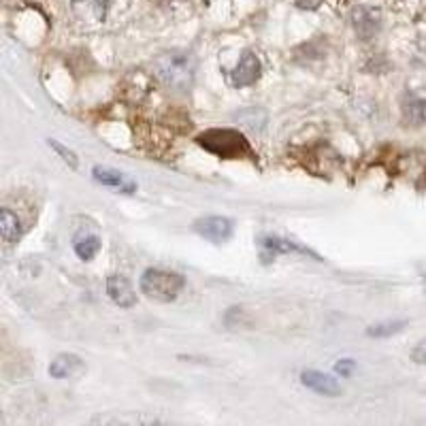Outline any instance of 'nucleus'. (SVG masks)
Returning <instances> with one entry per match:
<instances>
[{
    "label": "nucleus",
    "instance_id": "1",
    "mask_svg": "<svg viewBox=\"0 0 426 426\" xmlns=\"http://www.w3.org/2000/svg\"><path fill=\"white\" fill-rule=\"evenodd\" d=\"M196 68L198 62L194 54L186 49H171L154 60V73L164 86L173 90H188L194 84Z\"/></svg>",
    "mask_w": 426,
    "mask_h": 426
},
{
    "label": "nucleus",
    "instance_id": "2",
    "mask_svg": "<svg viewBox=\"0 0 426 426\" xmlns=\"http://www.w3.org/2000/svg\"><path fill=\"white\" fill-rule=\"evenodd\" d=\"M196 143L205 152L218 156V158H224V160L252 158L254 156V150L250 145V141H247L235 128H209V130H203L196 136Z\"/></svg>",
    "mask_w": 426,
    "mask_h": 426
},
{
    "label": "nucleus",
    "instance_id": "3",
    "mask_svg": "<svg viewBox=\"0 0 426 426\" xmlns=\"http://www.w3.org/2000/svg\"><path fill=\"white\" fill-rule=\"evenodd\" d=\"M139 288L148 299H154L160 303H171L186 288V279L180 273H173V271L148 269L143 275H141Z\"/></svg>",
    "mask_w": 426,
    "mask_h": 426
},
{
    "label": "nucleus",
    "instance_id": "4",
    "mask_svg": "<svg viewBox=\"0 0 426 426\" xmlns=\"http://www.w3.org/2000/svg\"><path fill=\"white\" fill-rule=\"evenodd\" d=\"M194 230L211 243H222L232 237L235 222L224 216H205L194 222Z\"/></svg>",
    "mask_w": 426,
    "mask_h": 426
},
{
    "label": "nucleus",
    "instance_id": "5",
    "mask_svg": "<svg viewBox=\"0 0 426 426\" xmlns=\"http://www.w3.org/2000/svg\"><path fill=\"white\" fill-rule=\"evenodd\" d=\"M258 250H260L262 262H269V260H273L279 254H309L315 260H320L313 252H309V250H305V247L297 245L294 241L281 239V237H275V235H262L258 239Z\"/></svg>",
    "mask_w": 426,
    "mask_h": 426
},
{
    "label": "nucleus",
    "instance_id": "6",
    "mask_svg": "<svg viewBox=\"0 0 426 426\" xmlns=\"http://www.w3.org/2000/svg\"><path fill=\"white\" fill-rule=\"evenodd\" d=\"M262 75V64L258 60L256 54L252 52H245L241 62L237 64V68L232 70V86L235 88H245V86H252L260 79Z\"/></svg>",
    "mask_w": 426,
    "mask_h": 426
},
{
    "label": "nucleus",
    "instance_id": "7",
    "mask_svg": "<svg viewBox=\"0 0 426 426\" xmlns=\"http://www.w3.org/2000/svg\"><path fill=\"white\" fill-rule=\"evenodd\" d=\"M352 24H354V30H356L358 39L363 41H369L373 39L375 34L379 32V26H381V19H379V13L371 7H356L352 13Z\"/></svg>",
    "mask_w": 426,
    "mask_h": 426
},
{
    "label": "nucleus",
    "instance_id": "8",
    "mask_svg": "<svg viewBox=\"0 0 426 426\" xmlns=\"http://www.w3.org/2000/svg\"><path fill=\"white\" fill-rule=\"evenodd\" d=\"M106 292H109V299L122 309H130L136 303L132 283L124 275H111L106 279Z\"/></svg>",
    "mask_w": 426,
    "mask_h": 426
},
{
    "label": "nucleus",
    "instance_id": "9",
    "mask_svg": "<svg viewBox=\"0 0 426 426\" xmlns=\"http://www.w3.org/2000/svg\"><path fill=\"white\" fill-rule=\"evenodd\" d=\"M301 381H303L309 390L317 393V395H324V397H337V395H341V386H339V381H337L335 377L322 373V371H313V369L303 371Z\"/></svg>",
    "mask_w": 426,
    "mask_h": 426
},
{
    "label": "nucleus",
    "instance_id": "10",
    "mask_svg": "<svg viewBox=\"0 0 426 426\" xmlns=\"http://www.w3.org/2000/svg\"><path fill=\"white\" fill-rule=\"evenodd\" d=\"M94 180L100 182L102 186L106 188H116L120 192H128L132 194L136 190V184H132L128 177L120 171H113V168H104V166H94Z\"/></svg>",
    "mask_w": 426,
    "mask_h": 426
},
{
    "label": "nucleus",
    "instance_id": "11",
    "mask_svg": "<svg viewBox=\"0 0 426 426\" xmlns=\"http://www.w3.org/2000/svg\"><path fill=\"white\" fill-rule=\"evenodd\" d=\"M403 122L409 126H424L426 124V98L418 94H407L403 104Z\"/></svg>",
    "mask_w": 426,
    "mask_h": 426
},
{
    "label": "nucleus",
    "instance_id": "12",
    "mask_svg": "<svg viewBox=\"0 0 426 426\" xmlns=\"http://www.w3.org/2000/svg\"><path fill=\"white\" fill-rule=\"evenodd\" d=\"M81 369H84V361L79 356H75V354H60L49 365V375L56 379H64L79 373Z\"/></svg>",
    "mask_w": 426,
    "mask_h": 426
},
{
    "label": "nucleus",
    "instance_id": "13",
    "mask_svg": "<svg viewBox=\"0 0 426 426\" xmlns=\"http://www.w3.org/2000/svg\"><path fill=\"white\" fill-rule=\"evenodd\" d=\"M0 235H3V241L7 243H15L22 237L19 218L9 209H0Z\"/></svg>",
    "mask_w": 426,
    "mask_h": 426
},
{
    "label": "nucleus",
    "instance_id": "14",
    "mask_svg": "<svg viewBox=\"0 0 426 426\" xmlns=\"http://www.w3.org/2000/svg\"><path fill=\"white\" fill-rule=\"evenodd\" d=\"M237 120L243 124V126H247V128H252V130H262L265 126H267V111L265 109H243V111H239L237 113Z\"/></svg>",
    "mask_w": 426,
    "mask_h": 426
},
{
    "label": "nucleus",
    "instance_id": "15",
    "mask_svg": "<svg viewBox=\"0 0 426 426\" xmlns=\"http://www.w3.org/2000/svg\"><path fill=\"white\" fill-rule=\"evenodd\" d=\"M98 252H100V239L94 237V235L75 241V254H77L81 260H92Z\"/></svg>",
    "mask_w": 426,
    "mask_h": 426
},
{
    "label": "nucleus",
    "instance_id": "16",
    "mask_svg": "<svg viewBox=\"0 0 426 426\" xmlns=\"http://www.w3.org/2000/svg\"><path fill=\"white\" fill-rule=\"evenodd\" d=\"M405 326H407L405 320H397V322H384V324H377V326L367 329V335H369V337L384 339V337H393V335L401 333Z\"/></svg>",
    "mask_w": 426,
    "mask_h": 426
},
{
    "label": "nucleus",
    "instance_id": "17",
    "mask_svg": "<svg viewBox=\"0 0 426 426\" xmlns=\"http://www.w3.org/2000/svg\"><path fill=\"white\" fill-rule=\"evenodd\" d=\"M49 145L58 152V156L70 166V168H77L79 166V158L75 156V152L73 150H68V148H64L62 143H58V141L56 139H49Z\"/></svg>",
    "mask_w": 426,
    "mask_h": 426
},
{
    "label": "nucleus",
    "instance_id": "18",
    "mask_svg": "<svg viewBox=\"0 0 426 426\" xmlns=\"http://www.w3.org/2000/svg\"><path fill=\"white\" fill-rule=\"evenodd\" d=\"M409 356H411V361H413L416 365H426V337L416 343V347L411 349Z\"/></svg>",
    "mask_w": 426,
    "mask_h": 426
},
{
    "label": "nucleus",
    "instance_id": "19",
    "mask_svg": "<svg viewBox=\"0 0 426 426\" xmlns=\"http://www.w3.org/2000/svg\"><path fill=\"white\" fill-rule=\"evenodd\" d=\"M354 369H356V363H354L352 358H343L335 365V371L341 375V377H349L354 373Z\"/></svg>",
    "mask_w": 426,
    "mask_h": 426
},
{
    "label": "nucleus",
    "instance_id": "20",
    "mask_svg": "<svg viewBox=\"0 0 426 426\" xmlns=\"http://www.w3.org/2000/svg\"><path fill=\"white\" fill-rule=\"evenodd\" d=\"M297 5H299L301 9L313 11V9H317L320 5H322V0H297Z\"/></svg>",
    "mask_w": 426,
    "mask_h": 426
}]
</instances>
